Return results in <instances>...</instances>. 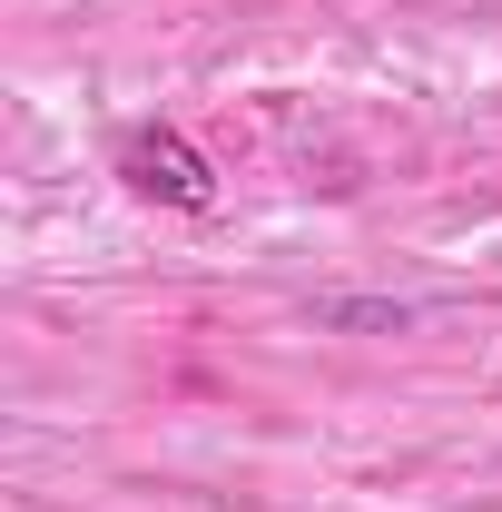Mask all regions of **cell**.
<instances>
[{
    "label": "cell",
    "instance_id": "1",
    "mask_svg": "<svg viewBox=\"0 0 502 512\" xmlns=\"http://www.w3.org/2000/svg\"><path fill=\"white\" fill-rule=\"evenodd\" d=\"M119 178L138 197H158V207H217V178H207V158H197L178 128H128L119 138Z\"/></svg>",
    "mask_w": 502,
    "mask_h": 512
}]
</instances>
